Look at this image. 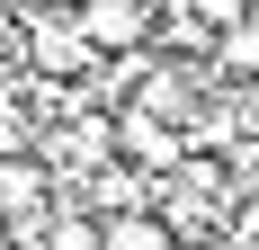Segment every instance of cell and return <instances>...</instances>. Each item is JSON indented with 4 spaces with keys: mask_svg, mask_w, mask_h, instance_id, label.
Returning <instances> with one entry per match:
<instances>
[{
    "mask_svg": "<svg viewBox=\"0 0 259 250\" xmlns=\"http://www.w3.org/2000/svg\"><path fill=\"white\" fill-rule=\"evenodd\" d=\"M9 9H18V27H27V72L36 80H90L99 72V45L80 36L72 0H9Z\"/></svg>",
    "mask_w": 259,
    "mask_h": 250,
    "instance_id": "cell-1",
    "label": "cell"
},
{
    "mask_svg": "<svg viewBox=\"0 0 259 250\" xmlns=\"http://www.w3.org/2000/svg\"><path fill=\"white\" fill-rule=\"evenodd\" d=\"M72 18H80V36H90V45H99V63L107 54H143L152 45V0H72Z\"/></svg>",
    "mask_w": 259,
    "mask_h": 250,
    "instance_id": "cell-2",
    "label": "cell"
},
{
    "mask_svg": "<svg viewBox=\"0 0 259 250\" xmlns=\"http://www.w3.org/2000/svg\"><path fill=\"white\" fill-rule=\"evenodd\" d=\"M214 80H233V90H259V9L241 27L214 36Z\"/></svg>",
    "mask_w": 259,
    "mask_h": 250,
    "instance_id": "cell-3",
    "label": "cell"
},
{
    "mask_svg": "<svg viewBox=\"0 0 259 250\" xmlns=\"http://www.w3.org/2000/svg\"><path fill=\"white\" fill-rule=\"evenodd\" d=\"M99 250H179V232L143 205V215H107V224H99Z\"/></svg>",
    "mask_w": 259,
    "mask_h": 250,
    "instance_id": "cell-4",
    "label": "cell"
},
{
    "mask_svg": "<svg viewBox=\"0 0 259 250\" xmlns=\"http://www.w3.org/2000/svg\"><path fill=\"white\" fill-rule=\"evenodd\" d=\"M36 250H99V215H80V205L54 197V224H45V241H36Z\"/></svg>",
    "mask_w": 259,
    "mask_h": 250,
    "instance_id": "cell-5",
    "label": "cell"
},
{
    "mask_svg": "<svg viewBox=\"0 0 259 250\" xmlns=\"http://www.w3.org/2000/svg\"><path fill=\"white\" fill-rule=\"evenodd\" d=\"M188 9H197V18H206L214 36H224V27H241V18H250V0H188Z\"/></svg>",
    "mask_w": 259,
    "mask_h": 250,
    "instance_id": "cell-6",
    "label": "cell"
},
{
    "mask_svg": "<svg viewBox=\"0 0 259 250\" xmlns=\"http://www.w3.org/2000/svg\"><path fill=\"white\" fill-rule=\"evenodd\" d=\"M197 250H241V241H233V232H214V241H197Z\"/></svg>",
    "mask_w": 259,
    "mask_h": 250,
    "instance_id": "cell-7",
    "label": "cell"
}]
</instances>
